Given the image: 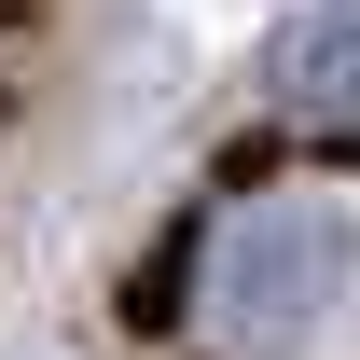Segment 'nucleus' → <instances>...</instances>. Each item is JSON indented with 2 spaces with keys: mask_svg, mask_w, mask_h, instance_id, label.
Listing matches in <instances>:
<instances>
[{
  "mask_svg": "<svg viewBox=\"0 0 360 360\" xmlns=\"http://www.w3.org/2000/svg\"><path fill=\"white\" fill-rule=\"evenodd\" d=\"M347 277H360V236H347L333 194H250L208 236V333L236 360H291V347L333 333Z\"/></svg>",
  "mask_w": 360,
  "mask_h": 360,
  "instance_id": "obj_1",
  "label": "nucleus"
},
{
  "mask_svg": "<svg viewBox=\"0 0 360 360\" xmlns=\"http://www.w3.org/2000/svg\"><path fill=\"white\" fill-rule=\"evenodd\" d=\"M264 84H277V111L360 125V0H305V14L264 42Z\"/></svg>",
  "mask_w": 360,
  "mask_h": 360,
  "instance_id": "obj_2",
  "label": "nucleus"
}]
</instances>
